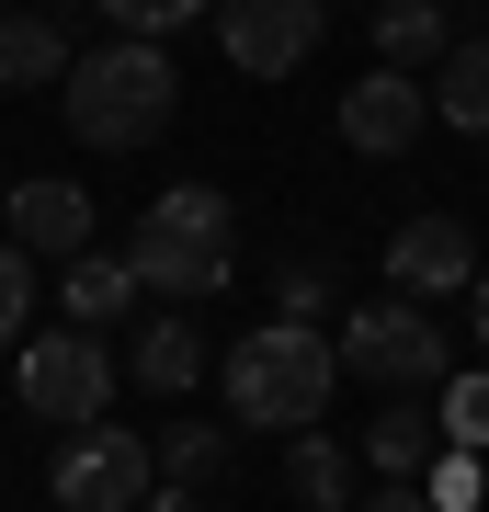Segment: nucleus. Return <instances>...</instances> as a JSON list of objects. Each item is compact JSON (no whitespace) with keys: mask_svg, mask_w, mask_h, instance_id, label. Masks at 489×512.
Segmentation results:
<instances>
[{"mask_svg":"<svg viewBox=\"0 0 489 512\" xmlns=\"http://www.w3.org/2000/svg\"><path fill=\"white\" fill-rule=\"evenodd\" d=\"M126 274H137L148 296H171V308H205V296L239 274V217H228V194H217V183H171V194L126 228Z\"/></svg>","mask_w":489,"mask_h":512,"instance_id":"nucleus-1","label":"nucleus"},{"mask_svg":"<svg viewBox=\"0 0 489 512\" xmlns=\"http://www.w3.org/2000/svg\"><path fill=\"white\" fill-rule=\"evenodd\" d=\"M217 365H228V421H251V433H308L330 410V387H342V353H330L308 319H262L251 342L217 353Z\"/></svg>","mask_w":489,"mask_h":512,"instance_id":"nucleus-2","label":"nucleus"},{"mask_svg":"<svg viewBox=\"0 0 489 512\" xmlns=\"http://www.w3.org/2000/svg\"><path fill=\"white\" fill-rule=\"evenodd\" d=\"M57 92H69V137L80 148H148L171 126V103H182V69L148 35H114L103 57H69Z\"/></svg>","mask_w":489,"mask_h":512,"instance_id":"nucleus-3","label":"nucleus"},{"mask_svg":"<svg viewBox=\"0 0 489 512\" xmlns=\"http://www.w3.org/2000/svg\"><path fill=\"white\" fill-rule=\"evenodd\" d=\"M330 353H342V376L387 387V399H433V387H444V330L421 308H399V296H387V308H353V330Z\"/></svg>","mask_w":489,"mask_h":512,"instance_id":"nucleus-4","label":"nucleus"},{"mask_svg":"<svg viewBox=\"0 0 489 512\" xmlns=\"http://www.w3.org/2000/svg\"><path fill=\"white\" fill-rule=\"evenodd\" d=\"M46 490L69 512H137L148 490H160V456H148V433H114V421H80L69 444H57Z\"/></svg>","mask_w":489,"mask_h":512,"instance_id":"nucleus-5","label":"nucleus"},{"mask_svg":"<svg viewBox=\"0 0 489 512\" xmlns=\"http://www.w3.org/2000/svg\"><path fill=\"white\" fill-rule=\"evenodd\" d=\"M12 387H23V410L35 421H103V399H114V353L91 342V330H35V353L12 365Z\"/></svg>","mask_w":489,"mask_h":512,"instance_id":"nucleus-6","label":"nucleus"},{"mask_svg":"<svg viewBox=\"0 0 489 512\" xmlns=\"http://www.w3.org/2000/svg\"><path fill=\"white\" fill-rule=\"evenodd\" d=\"M319 23H330L319 0H217V46H228L239 80H285V69H308Z\"/></svg>","mask_w":489,"mask_h":512,"instance_id":"nucleus-7","label":"nucleus"},{"mask_svg":"<svg viewBox=\"0 0 489 512\" xmlns=\"http://www.w3.org/2000/svg\"><path fill=\"white\" fill-rule=\"evenodd\" d=\"M421 126H433V92H421L410 69H376V80H353V92H342V137L364 148V160H410Z\"/></svg>","mask_w":489,"mask_h":512,"instance_id":"nucleus-8","label":"nucleus"},{"mask_svg":"<svg viewBox=\"0 0 489 512\" xmlns=\"http://www.w3.org/2000/svg\"><path fill=\"white\" fill-rule=\"evenodd\" d=\"M387 285H399V296H455V285H478V239L455 228V217H410L399 239H387Z\"/></svg>","mask_w":489,"mask_h":512,"instance_id":"nucleus-9","label":"nucleus"},{"mask_svg":"<svg viewBox=\"0 0 489 512\" xmlns=\"http://www.w3.org/2000/svg\"><path fill=\"white\" fill-rule=\"evenodd\" d=\"M0 217H12V239H23V251H46V262L91 251V194H80V183H57V171L12 183V194H0Z\"/></svg>","mask_w":489,"mask_h":512,"instance_id":"nucleus-10","label":"nucleus"},{"mask_svg":"<svg viewBox=\"0 0 489 512\" xmlns=\"http://www.w3.org/2000/svg\"><path fill=\"white\" fill-rule=\"evenodd\" d=\"M444 456V421H433V399H387L376 421H364V467L376 478H421Z\"/></svg>","mask_w":489,"mask_h":512,"instance_id":"nucleus-11","label":"nucleus"},{"mask_svg":"<svg viewBox=\"0 0 489 512\" xmlns=\"http://www.w3.org/2000/svg\"><path fill=\"white\" fill-rule=\"evenodd\" d=\"M35 80H69V23L57 12H0V92H35Z\"/></svg>","mask_w":489,"mask_h":512,"instance_id":"nucleus-12","label":"nucleus"},{"mask_svg":"<svg viewBox=\"0 0 489 512\" xmlns=\"http://www.w3.org/2000/svg\"><path fill=\"white\" fill-rule=\"evenodd\" d=\"M364 12H376V57H387V69H433V57L455 46L444 0H364Z\"/></svg>","mask_w":489,"mask_h":512,"instance_id":"nucleus-13","label":"nucleus"},{"mask_svg":"<svg viewBox=\"0 0 489 512\" xmlns=\"http://www.w3.org/2000/svg\"><path fill=\"white\" fill-rule=\"evenodd\" d=\"M433 69H444V80H433V114L467 126V137H489V35H478V46H444Z\"/></svg>","mask_w":489,"mask_h":512,"instance_id":"nucleus-14","label":"nucleus"},{"mask_svg":"<svg viewBox=\"0 0 489 512\" xmlns=\"http://www.w3.org/2000/svg\"><path fill=\"white\" fill-rule=\"evenodd\" d=\"M194 376H205V342H194V319H148V330H137V387L182 399Z\"/></svg>","mask_w":489,"mask_h":512,"instance_id":"nucleus-15","label":"nucleus"},{"mask_svg":"<svg viewBox=\"0 0 489 512\" xmlns=\"http://www.w3.org/2000/svg\"><path fill=\"white\" fill-rule=\"evenodd\" d=\"M285 490L308 501V512H353V456L319 444V421H308V444H285Z\"/></svg>","mask_w":489,"mask_h":512,"instance_id":"nucleus-16","label":"nucleus"},{"mask_svg":"<svg viewBox=\"0 0 489 512\" xmlns=\"http://www.w3.org/2000/svg\"><path fill=\"white\" fill-rule=\"evenodd\" d=\"M433 421H444V444H467V456H489V365L444 376V387H433Z\"/></svg>","mask_w":489,"mask_h":512,"instance_id":"nucleus-17","label":"nucleus"},{"mask_svg":"<svg viewBox=\"0 0 489 512\" xmlns=\"http://www.w3.org/2000/svg\"><path fill=\"white\" fill-rule=\"evenodd\" d=\"M148 456H160V478H171V490H205V478L228 467V444L205 433V421H171V433H148Z\"/></svg>","mask_w":489,"mask_h":512,"instance_id":"nucleus-18","label":"nucleus"},{"mask_svg":"<svg viewBox=\"0 0 489 512\" xmlns=\"http://www.w3.org/2000/svg\"><path fill=\"white\" fill-rule=\"evenodd\" d=\"M126 296H137V274H126V262H69V330H103Z\"/></svg>","mask_w":489,"mask_h":512,"instance_id":"nucleus-19","label":"nucleus"},{"mask_svg":"<svg viewBox=\"0 0 489 512\" xmlns=\"http://www.w3.org/2000/svg\"><path fill=\"white\" fill-rule=\"evenodd\" d=\"M421 490H433V512H478V501H489V478H478L467 444H444V456L421 467Z\"/></svg>","mask_w":489,"mask_h":512,"instance_id":"nucleus-20","label":"nucleus"},{"mask_svg":"<svg viewBox=\"0 0 489 512\" xmlns=\"http://www.w3.org/2000/svg\"><path fill=\"white\" fill-rule=\"evenodd\" d=\"M23 319H35V251H23V239H0V353L23 342Z\"/></svg>","mask_w":489,"mask_h":512,"instance_id":"nucleus-21","label":"nucleus"},{"mask_svg":"<svg viewBox=\"0 0 489 512\" xmlns=\"http://www.w3.org/2000/svg\"><path fill=\"white\" fill-rule=\"evenodd\" d=\"M103 12H114V35H148V46H160L171 23H194V12H217V0H103Z\"/></svg>","mask_w":489,"mask_h":512,"instance_id":"nucleus-22","label":"nucleus"},{"mask_svg":"<svg viewBox=\"0 0 489 512\" xmlns=\"http://www.w3.org/2000/svg\"><path fill=\"white\" fill-rule=\"evenodd\" d=\"M330 308V274L319 262H285V274H273V319H319Z\"/></svg>","mask_w":489,"mask_h":512,"instance_id":"nucleus-23","label":"nucleus"},{"mask_svg":"<svg viewBox=\"0 0 489 512\" xmlns=\"http://www.w3.org/2000/svg\"><path fill=\"white\" fill-rule=\"evenodd\" d=\"M353 512H433V490H421V478H376Z\"/></svg>","mask_w":489,"mask_h":512,"instance_id":"nucleus-24","label":"nucleus"},{"mask_svg":"<svg viewBox=\"0 0 489 512\" xmlns=\"http://www.w3.org/2000/svg\"><path fill=\"white\" fill-rule=\"evenodd\" d=\"M137 512H205V490H171V478H160V490H148Z\"/></svg>","mask_w":489,"mask_h":512,"instance_id":"nucleus-25","label":"nucleus"},{"mask_svg":"<svg viewBox=\"0 0 489 512\" xmlns=\"http://www.w3.org/2000/svg\"><path fill=\"white\" fill-rule=\"evenodd\" d=\"M467 296H478V353H489V274H478V285H467Z\"/></svg>","mask_w":489,"mask_h":512,"instance_id":"nucleus-26","label":"nucleus"},{"mask_svg":"<svg viewBox=\"0 0 489 512\" xmlns=\"http://www.w3.org/2000/svg\"><path fill=\"white\" fill-rule=\"evenodd\" d=\"M0 12H12V0H0Z\"/></svg>","mask_w":489,"mask_h":512,"instance_id":"nucleus-27","label":"nucleus"},{"mask_svg":"<svg viewBox=\"0 0 489 512\" xmlns=\"http://www.w3.org/2000/svg\"><path fill=\"white\" fill-rule=\"evenodd\" d=\"M319 12H330V0H319Z\"/></svg>","mask_w":489,"mask_h":512,"instance_id":"nucleus-28","label":"nucleus"}]
</instances>
